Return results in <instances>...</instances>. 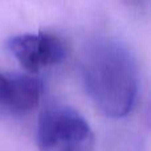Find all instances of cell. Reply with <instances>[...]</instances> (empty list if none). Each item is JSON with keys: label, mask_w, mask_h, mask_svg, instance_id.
I'll return each instance as SVG.
<instances>
[{"label": "cell", "mask_w": 151, "mask_h": 151, "mask_svg": "<svg viewBox=\"0 0 151 151\" xmlns=\"http://www.w3.org/2000/svg\"><path fill=\"white\" fill-rule=\"evenodd\" d=\"M7 49L29 73L61 64L68 56V48L60 37L49 33H25L11 37Z\"/></svg>", "instance_id": "obj_3"}, {"label": "cell", "mask_w": 151, "mask_h": 151, "mask_svg": "<svg viewBox=\"0 0 151 151\" xmlns=\"http://www.w3.org/2000/svg\"><path fill=\"white\" fill-rule=\"evenodd\" d=\"M82 78L88 96L104 115L117 119L131 111L138 94V68L123 44L102 39L89 45Z\"/></svg>", "instance_id": "obj_1"}, {"label": "cell", "mask_w": 151, "mask_h": 151, "mask_svg": "<svg viewBox=\"0 0 151 151\" xmlns=\"http://www.w3.org/2000/svg\"><path fill=\"white\" fill-rule=\"evenodd\" d=\"M42 82L32 74L0 72V110L8 114L31 113L40 104Z\"/></svg>", "instance_id": "obj_4"}, {"label": "cell", "mask_w": 151, "mask_h": 151, "mask_svg": "<svg viewBox=\"0 0 151 151\" xmlns=\"http://www.w3.org/2000/svg\"><path fill=\"white\" fill-rule=\"evenodd\" d=\"M39 151H94L96 138L88 121L66 105H52L37 121Z\"/></svg>", "instance_id": "obj_2"}, {"label": "cell", "mask_w": 151, "mask_h": 151, "mask_svg": "<svg viewBox=\"0 0 151 151\" xmlns=\"http://www.w3.org/2000/svg\"><path fill=\"white\" fill-rule=\"evenodd\" d=\"M129 8L138 12H147L150 7V0H122Z\"/></svg>", "instance_id": "obj_5"}]
</instances>
